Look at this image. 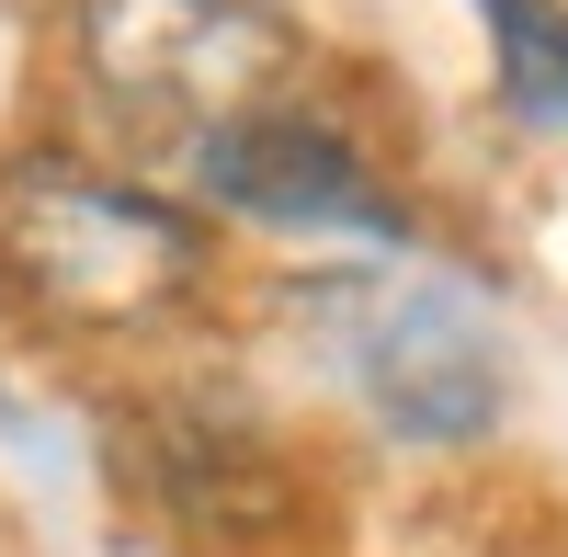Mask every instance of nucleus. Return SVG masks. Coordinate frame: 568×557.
I'll return each instance as SVG.
<instances>
[{
  "label": "nucleus",
  "instance_id": "f257e3e1",
  "mask_svg": "<svg viewBox=\"0 0 568 557\" xmlns=\"http://www.w3.org/2000/svg\"><path fill=\"white\" fill-rule=\"evenodd\" d=\"M0 273L45 307L80 318V331H125V318H160L171 296H194L205 273V227L136 194V182L34 149L0 171Z\"/></svg>",
  "mask_w": 568,
  "mask_h": 557
},
{
  "label": "nucleus",
  "instance_id": "f03ea898",
  "mask_svg": "<svg viewBox=\"0 0 568 557\" xmlns=\"http://www.w3.org/2000/svg\"><path fill=\"white\" fill-rule=\"evenodd\" d=\"M69 34L103 103L194 136L227 114H262V91L284 80V23L262 0H80Z\"/></svg>",
  "mask_w": 568,
  "mask_h": 557
},
{
  "label": "nucleus",
  "instance_id": "7ed1b4c3",
  "mask_svg": "<svg viewBox=\"0 0 568 557\" xmlns=\"http://www.w3.org/2000/svg\"><path fill=\"white\" fill-rule=\"evenodd\" d=\"M194 194L251 227H387V194L353 160V136L318 114H273V103L194 136Z\"/></svg>",
  "mask_w": 568,
  "mask_h": 557
},
{
  "label": "nucleus",
  "instance_id": "20e7f679",
  "mask_svg": "<svg viewBox=\"0 0 568 557\" xmlns=\"http://www.w3.org/2000/svg\"><path fill=\"white\" fill-rule=\"evenodd\" d=\"M136 467H149V489H160V513L182 524V535H240V546H262V535H296L307 513H296V467L262 444V433H240V422H205V409H160L149 422V444H136Z\"/></svg>",
  "mask_w": 568,
  "mask_h": 557
},
{
  "label": "nucleus",
  "instance_id": "39448f33",
  "mask_svg": "<svg viewBox=\"0 0 568 557\" xmlns=\"http://www.w3.org/2000/svg\"><path fill=\"white\" fill-rule=\"evenodd\" d=\"M364 387H375V409H387L398 433L466 444V433H489V409H500V353L478 342V318H466V307L420 296V307H387V318H375Z\"/></svg>",
  "mask_w": 568,
  "mask_h": 557
},
{
  "label": "nucleus",
  "instance_id": "423d86ee",
  "mask_svg": "<svg viewBox=\"0 0 568 557\" xmlns=\"http://www.w3.org/2000/svg\"><path fill=\"white\" fill-rule=\"evenodd\" d=\"M500 23V80L524 91L535 114H568V12H546V0H489Z\"/></svg>",
  "mask_w": 568,
  "mask_h": 557
}]
</instances>
